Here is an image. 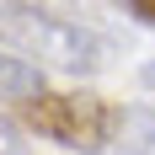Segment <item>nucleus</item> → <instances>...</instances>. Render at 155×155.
Returning a JSON list of instances; mask_svg holds the SVG:
<instances>
[{
    "instance_id": "obj_3",
    "label": "nucleus",
    "mask_w": 155,
    "mask_h": 155,
    "mask_svg": "<svg viewBox=\"0 0 155 155\" xmlns=\"http://www.w3.org/2000/svg\"><path fill=\"white\" fill-rule=\"evenodd\" d=\"M38 91H48L43 70H38L32 59H21L16 48L0 43V107H21V102H32Z\"/></svg>"
},
{
    "instance_id": "obj_2",
    "label": "nucleus",
    "mask_w": 155,
    "mask_h": 155,
    "mask_svg": "<svg viewBox=\"0 0 155 155\" xmlns=\"http://www.w3.org/2000/svg\"><path fill=\"white\" fill-rule=\"evenodd\" d=\"M16 123L32 128L38 139L64 144V150L102 155L112 144V128H118V107L91 91H38L32 102L16 107Z\"/></svg>"
},
{
    "instance_id": "obj_7",
    "label": "nucleus",
    "mask_w": 155,
    "mask_h": 155,
    "mask_svg": "<svg viewBox=\"0 0 155 155\" xmlns=\"http://www.w3.org/2000/svg\"><path fill=\"white\" fill-rule=\"evenodd\" d=\"M144 80H150V86H155V64H150V70H144Z\"/></svg>"
},
{
    "instance_id": "obj_1",
    "label": "nucleus",
    "mask_w": 155,
    "mask_h": 155,
    "mask_svg": "<svg viewBox=\"0 0 155 155\" xmlns=\"http://www.w3.org/2000/svg\"><path fill=\"white\" fill-rule=\"evenodd\" d=\"M0 43L32 59L38 70H59V75H102L118 59V43L102 27L54 16L27 0H0Z\"/></svg>"
},
{
    "instance_id": "obj_4",
    "label": "nucleus",
    "mask_w": 155,
    "mask_h": 155,
    "mask_svg": "<svg viewBox=\"0 0 155 155\" xmlns=\"http://www.w3.org/2000/svg\"><path fill=\"white\" fill-rule=\"evenodd\" d=\"M107 155H155V107H123Z\"/></svg>"
},
{
    "instance_id": "obj_5",
    "label": "nucleus",
    "mask_w": 155,
    "mask_h": 155,
    "mask_svg": "<svg viewBox=\"0 0 155 155\" xmlns=\"http://www.w3.org/2000/svg\"><path fill=\"white\" fill-rule=\"evenodd\" d=\"M0 150H21V123H11L0 112Z\"/></svg>"
},
{
    "instance_id": "obj_6",
    "label": "nucleus",
    "mask_w": 155,
    "mask_h": 155,
    "mask_svg": "<svg viewBox=\"0 0 155 155\" xmlns=\"http://www.w3.org/2000/svg\"><path fill=\"white\" fill-rule=\"evenodd\" d=\"M123 11L134 21H144V27H155V0H123Z\"/></svg>"
}]
</instances>
